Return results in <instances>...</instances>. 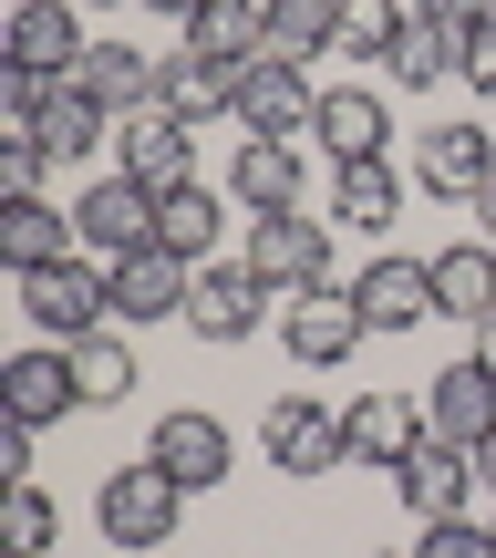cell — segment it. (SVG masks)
<instances>
[{
	"mask_svg": "<svg viewBox=\"0 0 496 558\" xmlns=\"http://www.w3.org/2000/svg\"><path fill=\"white\" fill-rule=\"evenodd\" d=\"M177 518H186V486L166 476V465H145V456L114 465V476L94 486V527L114 548H166V538H177Z\"/></svg>",
	"mask_w": 496,
	"mask_h": 558,
	"instance_id": "cell-1",
	"label": "cell"
},
{
	"mask_svg": "<svg viewBox=\"0 0 496 558\" xmlns=\"http://www.w3.org/2000/svg\"><path fill=\"white\" fill-rule=\"evenodd\" d=\"M21 311H32L41 341H83V331L114 320V269H94V259L73 248V259H52V269L21 279Z\"/></svg>",
	"mask_w": 496,
	"mask_h": 558,
	"instance_id": "cell-2",
	"label": "cell"
},
{
	"mask_svg": "<svg viewBox=\"0 0 496 558\" xmlns=\"http://www.w3.org/2000/svg\"><path fill=\"white\" fill-rule=\"evenodd\" d=\"M258 456L279 465V476H331V465H352V435H341V414L331 403H311V393H279L269 414H258Z\"/></svg>",
	"mask_w": 496,
	"mask_h": 558,
	"instance_id": "cell-3",
	"label": "cell"
},
{
	"mask_svg": "<svg viewBox=\"0 0 496 558\" xmlns=\"http://www.w3.org/2000/svg\"><path fill=\"white\" fill-rule=\"evenodd\" d=\"M394 497H403V518L414 527H445V518H476V497H486V476H476V445H414V456L394 465Z\"/></svg>",
	"mask_w": 496,
	"mask_h": 558,
	"instance_id": "cell-4",
	"label": "cell"
},
{
	"mask_svg": "<svg viewBox=\"0 0 496 558\" xmlns=\"http://www.w3.org/2000/svg\"><path fill=\"white\" fill-rule=\"evenodd\" d=\"M239 259L269 279L279 300H300V290H331V228L311 218V207H290V218H249V248Z\"/></svg>",
	"mask_w": 496,
	"mask_h": 558,
	"instance_id": "cell-5",
	"label": "cell"
},
{
	"mask_svg": "<svg viewBox=\"0 0 496 558\" xmlns=\"http://www.w3.org/2000/svg\"><path fill=\"white\" fill-rule=\"evenodd\" d=\"M486 177H496V135H486L476 114H445V124H424V135H414V186H424V197L476 207Z\"/></svg>",
	"mask_w": 496,
	"mask_h": 558,
	"instance_id": "cell-6",
	"label": "cell"
},
{
	"mask_svg": "<svg viewBox=\"0 0 496 558\" xmlns=\"http://www.w3.org/2000/svg\"><path fill=\"white\" fill-rule=\"evenodd\" d=\"M0 414L11 424H62V414H83V373H73V341H21L11 362H0Z\"/></svg>",
	"mask_w": 496,
	"mask_h": 558,
	"instance_id": "cell-7",
	"label": "cell"
},
{
	"mask_svg": "<svg viewBox=\"0 0 496 558\" xmlns=\"http://www.w3.org/2000/svg\"><path fill=\"white\" fill-rule=\"evenodd\" d=\"M156 197L166 186H145V177H94L73 197V228H83V248H94V259H135V248H156Z\"/></svg>",
	"mask_w": 496,
	"mask_h": 558,
	"instance_id": "cell-8",
	"label": "cell"
},
{
	"mask_svg": "<svg viewBox=\"0 0 496 558\" xmlns=\"http://www.w3.org/2000/svg\"><path fill=\"white\" fill-rule=\"evenodd\" d=\"M145 465H166V476L186 486V497H218L228 486V465H239V445H228V424L218 414H197V403H177V414L145 435Z\"/></svg>",
	"mask_w": 496,
	"mask_h": 558,
	"instance_id": "cell-9",
	"label": "cell"
},
{
	"mask_svg": "<svg viewBox=\"0 0 496 558\" xmlns=\"http://www.w3.org/2000/svg\"><path fill=\"white\" fill-rule=\"evenodd\" d=\"M239 135H269V145H300L320 124V94H311V62H258V73H239Z\"/></svg>",
	"mask_w": 496,
	"mask_h": 558,
	"instance_id": "cell-10",
	"label": "cell"
},
{
	"mask_svg": "<svg viewBox=\"0 0 496 558\" xmlns=\"http://www.w3.org/2000/svg\"><path fill=\"white\" fill-rule=\"evenodd\" d=\"M269 300H279V290H269L249 259H207L197 290H186V331H197V341H249L258 320H269Z\"/></svg>",
	"mask_w": 496,
	"mask_h": 558,
	"instance_id": "cell-11",
	"label": "cell"
},
{
	"mask_svg": "<svg viewBox=\"0 0 496 558\" xmlns=\"http://www.w3.org/2000/svg\"><path fill=\"white\" fill-rule=\"evenodd\" d=\"M279 341H290V362H352L362 341H373V320H362L352 279H331V290H300L290 311H279Z\"/></svg>",
	"mask_w": 496,
	"mask_h": 558,
	"instance_id": "cell-12",
	"label": "cell"
},
{
	"mask_svg": "<svg viewBox=\"0 0 496 558\" xmlns=\"http://www.w3.org/2000/svg\"><path fill=\"white\" fill-rule=\"evenodd\" d=\"M104 269H114V320H124V331H156V320H186L197 259H177V248H135V259H104Z\"/></svg>",
	"mask_w": 496,
	"mask_h": 558,
	"instance_id": "cell-13",
	"label": "cell"
},
{
	"mask_svg": "<svg viewBox=\"0 0 496 558\" xmlns=\"http://www.w3.org/2000/svg\"><path fill=\"white\" fill-rule=\"evenodd\" d=\"M83 21H94L83 0H21L11 32H0V62H21V73H52V83H62L83 52H94V41H83Z\"/></svg>",
	"mask_w": 496,
	"mask_h": 558,
	"instance_id": "cell-14",
	"label": "cell"
},
{
	"mask_svg": "<svg viewBox=\"0 0 496 558\" xmlns=\"http://www.w3.org/2000/svg\"><path fill=\"white\" fill-rule=\"evenodd\" d=\"M341 435H352V465H383V476H394L414 445H435V414H424L414 393H352L341 403Z\"/></svg>",
	"mask_w": 496,
	"mask_h": 558,
	"instance_id": "cell-15",
	"label": "cell"
},
{
	"mask_svg": "<svg viewBox=\"0 0 496 558\" xmlns=\"http://www.w3.org/2000/svg\"><path fill=\"white\" fill-rule=\"evenodd\" d=\"M114 166L145 177V186H186V177H197V124H177L166 104H145V114L114 124Z\"/></svg>",
	"mask_w": 496,
	"mask_h": 558,
	"instance_id": "cell-16",
	"label": "cell"
},
{
	"mask_svg": "<svg viewBox=\"0 0 496 558\" xmlns=\"http://www.w3.org/2000/svg\"><path fill=\"white\" fill-rule=\"evenodd\" d=\"M156 104H166L177 124L239 114V73H228V62H207L197 41H166V52H156Z\"/></svg>",
	"mask_w": 496,
	"mask_h": 558,
	"instance_id": "cell-17",
	"label": "cell"
},
{
	"mask_svg": "<svg viewBox=\"0 0 496 558\" xmlns=\"http://www.w3.org/2000/svg\"><path fill=\"white\" fill-rule=\"evenodd\" d=\"M228 197H239L249 218H290V207L311 197V166H300V145L239 135V166H228Z\"/></svg>",
	"mask_w": 496,
	"mask_h": 558,
	"instance_id": "cell-18",
	"label": "cell"
},
{
	"mask_svg": "<svg viewBox=\"0 0 496 558\" xmlns=\"http://www.w3.org/2000/svg\"><path fill=\"white\" fill-rule=\"evenodd\" d=\"M352 300H362L373 331H424L435 320V259H373L352 279Z\"/></svg>",
	"mask_w": 496,
	"mask_h": 558,
	"instance_id": "cell-19",
	"label": "cell"
},
{
	"mask_svg": "<svg viewBox=\"0 0 496 558\" xmlns=\"http://www.w3.org/2000/svg\"><path fill=\"white\" fill-rule=\"evenodd\" d=\"M424 414H435V435H445V445H486V435H496V373H486L476 352L445 362V373L424 383Z\"/></svg>",
	"mask_w": 496,
	"mask_h": 558,
	"instance_id": "cell-20",
	"label": "cell"
},
{
	"mask_svg": "<svg viewBox=\"0 0 496 558\" xmlns=\"http://www.w3.org/2000/svg\"><path fill=\"white\" fill-rule=\"evenodd\" d=\"M73 248H83L73 207H52V197H21V207H0V269H11V279H32V269L73 259Z\"/></svg>",
	"mask_w": 496,
	"mask_h": 558,
	"instance_id": "cell-21",
	"label": "cell"
},
{
	"mask_svg": "<svg viewBox=\"0 0 496 558\" xmlns=\"http://www.w3.org/2000/svg\"><path fill=\"white\" fill-rule=\"evenodd\" d=\"M403 197H414V186L394 177V156H352V166H331V228H362V239H373V228L403 218Z\"/></svg>",
	"mask_w": 496,
	"mask_h": 558,
	"instance_id": "cell-22",
	"label": "cell"
},
{
	"mask_svg": "<svg viewBox=\"0 0 496 558\" xmlns=\"http://www.w3.org/2000/svg\"><path fill=\"white\" fill-rule=\"evenodd\" d=\"M218 239H228V197H218V186H197V177H186V186H166V197H156V248H177V259H218Z\"/></svg>",
	"mask_w": 496,
	"mask_h": 558,
	"instance_id": "cell-23",
	"label": "cell"
},
{
	"mask_svg": "<svg viewBox=\"0 0 496 558\" xmlns=\"http://www.w3.org/2000/svg\"><path fill=\"white\" fill-rule=\"evenodd\" d=\"M186 41H197L207 62H228V73H258V62H279V52H269V0H207Z\"/></svg>",
	"mask_w": 496,
	"mask_h": 558,
	"instance_id": "cell-24",
	"label": "cell"
},
{
	"mask_svg": "<svg viewBox=\"0 0 496 558\" xmlns=\"http://www.w3.org/2000/svg\"><path fill=\"white\" fill-rule=\"evenodd\" d=\"M311 135L331 145V166H352V156H383L394 114H383V94H373V83H331V94H320V124H311Z\"/></svg>",
	"mask_w": 496,
	"mask_h": 558,
	"instance_id": "cell-25",
	"label": "cell"
},
{
	"mask_svg": "<svg viewBox=\"0 0 496 558\" xmlns=\"http://www.w3.org/2000/svg\"><path fill=\"white\" fill-rule=\"evenodd\" d=\"M435 311L445 320H496V248L486 239H456V248H435Z\"/></svg>",
	"mask_w": 496,
	"mask_h": 558,
	"instance_id": "cell-26",
	"label": "cell"
},
{
	"mask_svg": "<svg viewBox=\"0 0 496 558\" xmlns=\"http://www.w3.org/2000/svg\"><path fill=\"white\" fill-rule=\"evenodd\" d=\"M114 124H124L114 104H94V94H83L73 73H62V83H52V114H41V135H32V145H41L52 166H83V156H94L104 135H114Z\"/></svg>",
	"mask_w": 496,
	"mask_h": 558,
	"instance_id": "cell-27",
	"label": "cell"
},
{
	"mask_svg": "<svg viewBox=\"0 0 496 558\" xmlns=\"http://www.w3.org/2000/svg\"><path fill=\"white\" fill-rule=\"evenodd\" d=\"M73 83L94 104H114V114H145V104H156V52H135V41H94V52L73 62Z\"/></svg>",
	"mask_w": 496,
	"mask_h": 558,
	"instance_id": "cell-28",
	"label": "cell"
},
{
	"mask_svg": "<svg viewBox=\"0 0 496 558\" xmlns=\"http://www.w3.org/2000/svg\"><path fill=\"white\" fill-rule=\"evenodd\" d=\"M73 373H83V414H104V403L135 393V341H124V320H104V331L73 341Z\"/></svg>",
	"mask_w": 496,
	"mask_h": 558,
	"instance_id": "cell-29",
	"label": "cell"
},
{
	"mask_svg": "<svg viewBox=\"0 0 496 558\" xmlns=\"http://www.w3.org/2000/svg\"><path fill=\"white\" fill-rule=\"evenodd\" d=\"M383 73H394L403 94H435V83L456 73V32L414 11V21H403V32H394V52H383Z\"/></svg>",
	"mask_w": 496,
	"mask_h": 558,
	"instance_id": "cell-30",
	"label": "cell"
},
{
	"mask_svg": "<svg viewBox=\"0 0 496 558\" xmlns=\"http://www.w3.org/2000/svg\"><path fill=\"white\" fill-rule=\"evenodd\" d=\"M269 52H279V62L341 52V11H331V0H269Z\"/></svg>",
	"mask_w": 496,
	"mask_h": 558,
	"instance_id": "cell-31",
	"label": "cell"
},
{
	"mask_svg": "<svg viewBox=\"0 0 496 558\" xmlns=\"http://www.w3.org/2000/svg\"><path fill=\"white\" fill-rule=\"evenodd\" d=\"M52 497H41V486H0V548L11 558H52Z\"/></svg>",
	"mask_w": 496,
	"mask_h": 558,
	"instance_id": "cell-32",
	"label": "cell"
},
{
	"mask_svg": "<svg viewBox=\"0 0 496 558\" xmlns=\"http://www.w3.org/2000/svg\"><path fill=\"white\" fill-rule=\"evenodd\" d=\"M414 21V0H341V52H362V62H383L394 52V32Z\"/></svg>",
	"mask_w": 496,
	"mask_h": 558,
	"instance_id": "cell-33",
	"label": "cell"
},
{
	"mask_svg": "<svg viewBox=\"0 0 496 558\" xmlns=\"http://www.w3.org/2000/svg\"><path fill=\"white\" fill-rule=\"evenodd\" d=\"M41 114H52V73L0 62V135H41Z\"/></svg>",
	"mask_w": 496,
	"mask_h": 558,
	"instance_id": "cell-34",
	"label": "cell"
},
{
	"mask_svg": "<svg viewBox=\"0 0 496 558\" xmlns=\"http://www.w3.org/2000/svg\"><path fill=\"white\" fill-rule=\"evenodd\" d=\"M414 558H496V518H445V527H414Z\"/></svg>",
	"mask_w": 496,
	"mask_h": 558,
	"instance_id": "cell-35",
	"label": "cell"
},
{
	"mask_svg": "<svg viewBox=\"0 0 496 558\" xmlns=\"http://www.w3.org/2000/svg\"><path fill=\"white\" fill-rule=\"evenodd\" d=\"M456 83H465V94H486V104H496V11H486V21H465V32H456Z\"/></svg>",
	"mask_w": 496,
	"mask_h": 558,
	"instance_id": "cell-36",
	"label": "cell"
},
{
	"mask_svg": "<svg viewBox=\"0 0 496 558\" xmlns=\"http://www.w3.org/2000/svg\"><path fill=\"white\" fill-rule=\"evenodd\" d=\"M41 177H52V156H41L32 135H0V207H21V197H41Z\"/></svg>",
	"mask_w": 496,
	"mask_h": 558,
	"instance_id": "cell-37",
	"label": "cell"
},
{
	"mask_svg": "<svg viewBox=\"0 0 496 558\" xmlns=\"http://www.w3.org/2000/svg\"><path fill=\"white\" fill-rule=\"evenodd\" d=\"M0 486H32V424H0Z\"/></svg>",
	"mask_w": 496,
	"mask_h": 558,
	"instance_id": "cell-38",
	"label": "cell"
},
{
	"mask_svg": "<svg viewBox=\"0 0 496 558\" xmlns=\"http://www.w3.org/2000/svg\"><path fill=\"white\" fill-rule=\"evenodd\" d=\"M414 11H424V21H445V32H465V21H486L496 0H414Z\"/></svg>",
	"mask_w": 496,
	"mask_h": 558,
	"instance_id": "cell-39",
	"label": "cell"
},
{
	"mask_svg": "<svg viewBox=\"0 0 496 558\" xmlns=\"http://www.w3.org/2000/svg\"><path fill=\"white\" fill-rule=\"evenodd\" d=\"M145 11L166 21V41H186V32H197V11H207V0H145Z\"/></svg>",
	"mask_w": 496,
	"mask_h": 558,
	"instance_id": "cell-40",
	"label": "cell"
},
{
	"mask_svg": "<svg viewBox=\"0 0 496 558\" xmlns=\"http://www.w3.org/2000/svg\"><path fill=\"white\" fill-rule=\"evenodd\" d=\"M476 239L496 248V177H486V197H476Z\"/></svg>",
	"mask_w": 496,
	"mask_h": 558,
	"instance_id": "cell-41",
	"label": "cell"
},
{
	"mask_svg": "<svg viewBox=\"0 0 496 558\" xmlns=\"http://www.w3.org/2000/svg\"><path fill=\"white\" fill-rule=\"evenodd\" d=\"M476 362H486V373H496V320H476Z\"/></svg>",
	"mask_w": 496,
	"mask_h": 558,
	"instance_id": "cell-42",
	"label": "cell"
},
{
	"mask_svg": "<svg viewBox=\"0 0 496 558\" xmlns=\"http://www.w3.org/2000/svg\"><path fill=\"white\" fill-rule=\"evenodd\" d=\"M476 476H486V497H496V435H486V445H476Z\"/></svg>",
	"mask_w": 496,
	"mask_h": 558,
	"instance_id": "cell-43",
	"label": "cell"
},
{
	"mask_svg": "<svg viewBox=\"0 0 496 558\" xmlns=\"http://www.w3.org/2000/svg\"><path fill=\"white\" fill-rule=\"evenodd\" d=\"M83 11H124V0H83Z\"/></svg>",
	"mask_w": 496,
	"mask_h": 558,
	"instance_id": "cell-44",
	"label": "cell"
},
{
	"mask_svg": "<svg viewBox=\"0 0 496 558\" xmlns=\"http://www.w3.org/2000/svg\"><path fill=\"white\" fill-rule=\"evenodd\" d=\"M331 11H341V0H331Z\"/></svg>",
	"mask_w": 496,
	"mask_h": 558,
	"instance_id": "cell-45",
	"label": "cell"
},
{
	"mask_svg": "<svg viewBox=\"0 0 496 558\" xmlns=\"http://www.w3.org/2000/svg\"><path fill=\"white\" fill-rule=\"evenodd\" d=\"M403 558H414V548H403Z\"/></svg>",
	"mask_w": 496,
	"mask_h": 558,
	"instance_id": "cell-46",
	"label": "cell"
}]
</instances>
